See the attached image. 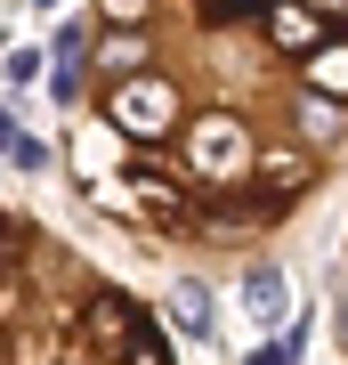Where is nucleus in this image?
I'll use <instances>...</instances> for the list:
<instances>
[{
	"label": "nucleus",
	"instance_id": "obj_1",
	"mask_svg": "<svg viewBox=\"0 0 348 365\" xmlns=\"http://www.w3.org/2000/svg\"><path fill=\"white\" fill-rule=\"evenodd\" d=\"M65 179L162 260H251L348 170V0H90L57 25Z\"/></svg>",
	"mask_w": 348,
	"mask_h": 365
},
{
	"label": "nucleus",
	"instance_id": "obj_2",
	"mask_svg": "<svg viewBox=\"0 0 348 365\" xmlns=\"http://www.w3.org/2000/svg\"><path fill=\"white\" fill-rule=\"evenodd\" d=\"M0 365H179V349L65 227L0 203Z\"/></svg>",
	"mask_w": 348,
	"mask_h": 365
},
{
	"label": "nucleus",
	"instance_id": "obj_3",
	"mask_svg": "<svg viewBox=\"0 0 348 365\" xmlns=\"http://www.w3.org/2000/svg\"><path fill=\"white\" fill-rule=\"evenodd\" d=\"M332 365H348V235H340V260H332Z\"/></svg>",
	"mask_w": 348,
	"mask_h": 365
},
{
	"label": "nucleus",
	"instance_id": "obj_4",
	"mask_svg": "<svg viewBox=\"0 0 348 365\" xmlns=\"http://www.w3.org/2000/svg\"><path fill=\"white\" fill-rule=\"evenodd\" d=\"M243 309L259 317V325H275V317H284V309H292V292H284V276H259V284L243 292Z\"/></svg>",
	"mask_w": 348,
	"mask_h": 365
}]
</instances>
